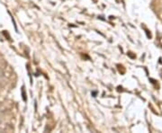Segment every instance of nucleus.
Returning <instances> with one entry per match:
<instances>
[{
  "label": "nucleus",
  "mask_w": 162,
  "mask_h": 133,
  "mask_svg": "<svg viewBox=\"0 0 162 133\" xmlns=\"http://www.w3.org/2000/svg\"><path fill=\"white\" fill-rule=\"evenodd\" d=\"M0 74H3V72L1 71V69H0Z\"/></svg>",
  "instance_id": "f257e3e1"
}]
</instances>
